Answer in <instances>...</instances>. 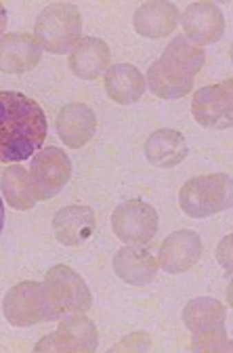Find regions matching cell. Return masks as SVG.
Returning a JSON list of instances; mask_svg holds the SVG:
<instances>
[{
	"mask_svg": "<svg viewBox=\"0 0 233 353\" xmlns=\"http://www.w3.org/2000/svg\"><path fill=\"white\" fill-rule=\"evenodd\" d=\"M82 32V15L76 5L70 3H53L36 19L34 38L40 44V49L63 55L76 47Z\"/></svg>",
	"mask_w": 233,
	"mask_h": 353,
	"instance_id": "2",
	"label": "cell"
},
{
	"mask_svg": "<svg viewBox=\"0 0 233 353\" xmlns=\"http://www.w3.org/2000/svg\"><path fill=\"white\" fill-rule=\"evenodd\" d=\"M112 53L101 38H80L70 53V72L82 80H95L110 68Z\"/></svg>",
	"mask_w": 233,
	"mask_h": 353,
	"instance_id": "13",
	"label": "cell"
},
{
	"mask_svg": "<svg viewBox=\"0 0 233 353\" xmlns=\"http://www.w3.org/2000/svg\"><path fill=\"white\" fill-rule=\"evenodd\" d=\"M97 130V118L88 105L70 103L57 116V132L65 145L78 150L86 145Z\"/></svg>",
	"mask_w": 233,
	"mask_h": 353,
	"instance_id": "15",
	"label": "cell"
},
{
	"mask_svg": "<svg viewBox=\"0 0 233 353\" xmlns=\"http://www.w3.org/2000/svg\"><path fill=\"white\" fill-rule=\"evenodd\" d=\"M3 312L5 318L19 328L26 326H34L40 322H51L53 314L49 301H46L44 288L38 282H19L17 286H13L5 301H3Z\"/></svg>",
	"mask_w": 233,
	"mask_h": 353,
	"instance_id": "5",
	"label": "cell"
},
{
	"mask_svg": "<svg viewBox=\"0 0 233 353\" xmlns=\"http://www.w3.org/2000/svg\"><path fill=\"white\" fill-rule=\"evenodd\" d=\"M231 236H227L225 240H223V244L219 246V250H216V254H219V261L225 265V270L229 272L231 270Z\"/></svg>",
	"mask_w": 233,
	"mask_h": 353,
	"instance_id": "25",
	"label": "cell"
},
{
	"mask_svg": "<svg viewBox=\"0 0 233 353\" xmlns=\"http://www.w3.org/2000/svg\"><path fill=\"white\" fill-rule=\"evenodd\" d=\"M231 202V181L227 174L194 176L181 188L179 204L185 214L194 219L212 216L225 210Z\"/></svg>",
	"mask_w": 233,
	"mask_h": 353,
	"instance_id": "4",
	"label": "cell"
},
{
	"mask_svg": "<svg viewBox=\"0 0 233 353\" xmlns=\"http://www.w3.org/2000/svg\"><path fill=\"white\" fill-rule=\"evenodd\" d=\"M5 230V206H3V198H0V234Z\"/></svg>",
	"mask_w": 233,
	"mask_h": 353,
	"instance_id": "27",
	"label": "cell"
},
{
	"mask_svg": "<svg viewBox=\"0 0 233 353\" xmlns=\"http://www.w3.org/2000/svg\"><path fill=\"white\" fill-rule=\"evenodd\" d=\"M5 28H7V9L3 3H0V36H3Z\"/></svg>",
	"mask_w": 233,
	"mask_h": 353,
	"instance_id": "26",
	"label": "cell"
},
{
	"mask_svg": "<svg viewBox=\"0 0 233 353\" xmlns=\"http://www.w3.org/2000/svg\"><path fill=\"white\" fill-rule=\"evenodd\" d=\"M132 23L136 34L145 38H166L179 23V9L174 3H164V0L143 3L134 11Z\"/></svg>",
	"mask_w": 233,
	"mask_h": 353,
	"instance_id": "18",
	"label": "cell"
},
{
	"mask_svg": "<svg viewBox=\"0 0 233 353\" xmlns=\"http://www.w3.org/2000/svg\"><path fill=\"white\" fill-rule=\"evenodd\" d=\"M231 341L225 332V328H216L204 334H194L192 351H229Z\"/></svg>",
	"mask_w": 233,
	"mask_h": 353,
	"instance_id": "24",
	"label": "cell"
},
{
	"mask_svg": "<svg viewBox=\"0 0 233 353\" xmlns=\"http://www.w3.org/2000/svg\"><path fill=\"white\" fill-rule=\"evenodd\" d=\"M194 118L208 128H229L233 122V95L231 80L204 86L192 101Z\"/></svg>",
	"mask_w": 233,
	"mask_h": 353,
	"instance_id": "9",
	"label": "cell"
},
{
	"mask_svg": "<svg viewBox=\"0 0 233 353\" xmlns=\"http://www.w3.org/2000/svg\"><path fill=\"white\" fill-rule=\"evenodd\" d=\"M164 59H168L170 63H174L176 68H181L183 72H188L196 78V74L202 70L204 61H206V55L202 51V47L198 44L190 42L185 36H176L162 55Z\"/></svg>",
	"mask_w": 233,
	"mask_h": 353,
	"instance_id": "23",
	"label": "cell"
},
{
	"mask_svg": "<svg viewBox=\"0 0 233 353\" xmlns=\"http://www.w3.org/2000/svg\"><path fill=\"white\" fill-rule=\"evenodd\" d=\"M202 256V240L196 232L183 230L170 234L158 254V265L166 274H183L192 270Z\"/></svg>",
	"mask_w": 233,
	"mask_h": 353,
	"instance_id": "11",
	"label": "cell"
},
{
	"mask_svg": "<svg viewBox=\"0 0 233 353\" xmlns=\"http://www.w3.org/2000/svg\"><path fill=\"white\" fill-rule=\"evenodd\" d=\"M150 91L160 99H181L194 88V76L160 57L148 70Z\"/></svg>",
	"mask_w": 233,
	"mask_h": 353,
	"instance_id": "17",
	"label": "cell"
},
{
	"mask_svg": "<svg viewBox=\"0 0 233 353\" xmlns=\"http://www.w3.org/2000/svg\"><path fill=\"white\" fill-rule=\"evenodd\" d=\"M105 93L120 105L136 103L145 93V78L130 63L112 65L105 74Z\"/></svg>",
	"mask_w": 233,
	"mask_h": 353,
	"instance_id": "19",
	"label": "cell"
},
{
	"mask_svg": "<svg viewBox=\"0 0 233 353\" xmlns=\"http://www.w3.org/2000/svg\"><path fill=\"white\" fill-rule=\"evenodd\" d=\"M40 44L30 34L0 36V72L23 74L40 63Z\"/></svg>",
	"mask_w": 233,
	"mask_h": 353,
	"instance_id": "12",
	"label": "cell"
},
{
	"mask_svg": "<svg viewBox=\"0 0 233 353\" xmlns=\"http://www.w3.org/2000/svg\"><path fill=\"white\" fill-rule=\"evenodd\" d=\"M97 328L82 314L65 318L53 334L38 341L34 351L38 353H92L97 351Z\"/></svg>",
	"mask_w": 233,
	"mask_h": 353,
	"instance_id": "8",
	"label": "cell"
},
{
	"mask_svg": "<svg viewBox=\"0 0 233 353\" xmlns=\"http://www.w3.org/2000/svg\"><path fill=\"white\" fill-rule=\"evenodd\" d=\"M183 322L192 330V334H204L225 324V307L216 299H194L183 309Z\"/></svg>",
	"mask_w": 233,
	"mask_h": 353,
	"instance_id": "21",
	"label": "cell"
},
{
	"mask_svg": "<svg viewBox=\"0 0 233 353\" xmlns=\"http://www.w3.org/2000/svg\"><path fill=\"white\" fill-rule=\"evenodd\" d=\"M185 38L196 42L198 47L214 44L225 32V17L214 3H194L181 15Z\"/></svg>",
	"mask_w": 233,
	"mask_h": 353,
	"instance_id": "10",
	"label": "cell"
},
{
	"mask_svg": "<svg viewBox=\"0 0 233 353\" xmlns=\"http://www.w3.org/2000/svg\"><path fill=\"white\" fill-rule=\"evenodd\" d=\"M158 212L143 200H126L112 214V228L124 244H148L158 234Z\"/></svg>",
	"mask_w": 233,
	"mask_h": 353,
	"instance_id": "7",
	"label": "cell"
},
{
	"mask_svg": "<svg viewBox=\"0 0 233 353\" xmlns=\"http://www.w3.org/2000/svg\"><path fill=\"white\" fill-rule=\"evenodd\" d=\"M53 234L65 246H80L95 234V212L88 206H65L53 219Z\"/></svg>",
	"mask_w": 233,
	"mask_h": 353,
	"instance_id": "16",
	"label": "cell"
},
{
	"mask_svg": "<svg viewBox=\"0 0 233 353\" xmlns=\"http://www.w3.org/2000/svg\"><path fill=\"white\" fill-rule=\"evenodd\" d=\"M3 194L7 202L17 210H30L38 200L34 196L32 183H30V172L21 166H9L3 174Z\"/></svg>",
	"mask_w": 233,
	"mask_h": 353,
	"instance_id": "22",
	"label": "cell"
},
{
	"mask_svg": "<svg viewBox=\"0 0 233 353\" xmlns=\"http://www.w3.org/2000/svg\"><path fill=\"white\" fill-rule=\"evenodd\" d=\"M46 301H49L53 320L84 314L92 305L86 282L68 265H55L42 282Z\"/></svg>",
	"mask_w": 233,
	"mask_h": 353,
	"instance_id": "3",
	"label": "cell"
},
{
	"mask_svg": "<svg viewBox=\"0 0 233 353\" xmlns=\"http://www.w3.org/2000/svg\"><path fill=\"white\" fill-rule=\"evenodd\" d=\"M158 259L143 246H124L114 256L116 274L132 286H143L156 280L158 276Z\"/></svg>",
	"mask_w": 233,
	"mask_h": 353,
	"instance_id": "14",
	"label": "cell"
},
{
	"mask_svg": "<svg viewBox=\"0 0 233 353\" xmlns=\"http://www.w3.org/2000/svg\"><path fill=\"white\" fill-rule=\"evenodd\" d=\"M46 139V116L28 95L0 93V162L30 160Z\"/></svg>",
	"mask_w": 233,
	"mask_h": 353,
	"instance_id": "1",
	"label": "cell"
},
{
	"mask_svg": "<svg viewBox=\"0 0 233 353\" xmlns=\"http://www.w3.org/2000/svg\"><path fill=\"white\" fill-rule=\"evenodd\" d=\"M145 156L154 166L160 168H172L181 164L188 156V141L179 130L172 128H160L152 132L145 143Z\"/></svg>",
	"mask_w": 233,
	"mask_h": 353,
	"instance_id": "20",
	"label": "cell"
},
{
	"mask_svg": "<svg viewBox=\"0 0 233 353\" xmlns=\"http://www.w3.org/2000/svg\"><path fill=\"white\" fill-rule=\"evenodd\" d=\"M30 183L36 200L55 198L72 176V162L59 148H44L30 164Z\"/></svg>",
	"mask_w": 233,
	"mask_h": 353,
	"instance_id": "6",
	"label": "cell"
}]
</instances>
